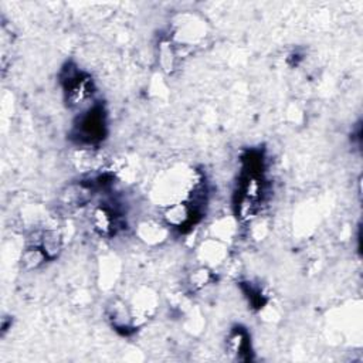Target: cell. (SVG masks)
I'll return each mask as SVG.
<instances>
[{"label":"cell","mask_w":363,"mask_h":363,"mask_svg":"<svg viewBox=\"0 0 363 363\" xmlns=\"http://www.w3.org/2000/svg\"><path fill=\"white\" fill-rule=\"evenodd\" d=\"M227 348L229 352L234 353L239 359H243V355L247 353L250 348V341L248 335L243 328L233 330L227 338Z\"/></svg>","instance_id":"4"},{"label":"cell","mask_w":363,"mask_h":363,"mask_svg":"<svg viewBox=\"0 0 363 363\" xmlns=\"http://www.w3.org/2000/svg\"><path fill=\"white\" fill-rule=\"evenodd\" d=\"M120 223L118 211L106 204L98 206L92 211V226L101 234H114Z\"/></svg>","instance_id":"2"},{"label":"cell","mask_w":363,"mask_h":363,"mask_svg":"<svg viewBox=\"0 0 363 363\" xmlns=\"http://www.w3.org/2000/svg\"><path fill=\"white\" fill-rule=\"evenodd\" d=\"M195 207L188 203H176L170 206L165 213V220L170 227L182 229L189 225H193Z\"/></svg>","instance_id":"3"},{"label":"cell","mask_w":363,"mask_h":363,"mask_svg":"<svg viewBox=\"0 0 363 363\" xmlns=\"http://www.w3.org/2000/svg\"><path fill=\"white\" fill-rule=\"evenodd\" d=\"M110 319L117 330L132 328V314L122 302H115L113 307H110Z\"/></svg>","instance_id":"5"},{"label":"cell","mask_w":363,"mask_h":363,"mask_svg":"<svg viewBox=\"0 0 363 363\" xmlns=\"http://www.w3.org/2000/svg\"><path fill=\"white\" fill-rule=\"evenodd\" d=\"M79 140L84 143H95L104 138L105 134V115L102 108L94 106L80 117V122L76 127Z\"/></svg>","instance_id":"1"}]
</instances>
